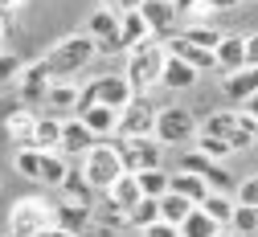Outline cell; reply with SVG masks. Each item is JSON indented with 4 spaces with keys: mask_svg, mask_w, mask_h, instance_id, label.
Listing matches in <instances>:
<instances>
[{
    "mask_svg": "<svg viewBox=\"0 0 258 237\" xmlns=\"http://www.w3.org/2000/svg\"><path fill=\"white\" fill-rule=\"evenodd\" d=\"M53 225V205H45L41 196H25L9 213V237H37L41 229Z\"/></svg>",
    "mask_w": 258,
    "mask_h": 237,
    "instance_id": "4",
    "label": "cell"
},
{
    "mask_svg": "<svg viewBox=\"0 0 258 237\" xmlns=\"http://www.w3.org/2000/svg\"><path fill=\"white\" fill-rule=\"evenodd\" d=\"M49 65H45V57H37V61H29L25 70H21V78H17V94H21V103L25 107H37L41 98H45V90H49Z\"/></svg>",
    "mask_w": 258,
    "mask_h": 237,
    "instance_id": "10",
    "label": "cell"
},
{
    "mask_svg": "<svg viewBox=\"0 0 258 237\" xmlns=\"http://www.w3.org/2000/svg\"><path fill=\"white\" fill-rule=\"evenodd\" d=\"M57 139H61V119L37 115V119H33V143H29V147H37V151H57Z\"/></svg>",
    "mask_w": 258,
    "mask_h": 237,
    "instance_id": "22",
    "label": "cell"
},
{
    "mask_svg": "<svg viewBox=\"0 0 258 237\" xmlns=\"http://www.w3.org/2000/svg\"><path fill=\"white\" fill-rule=\"evenodd\" d=\"M140 5L144 0H115V13L123 17V13H140Z\"/></svg>",
    "mask_w": 258,
    "mask_h": 237,
    "instance_id": "43",
    "label": "cell"
},
{
    "mask_svg": "<svg viewBox=\"0 0 258 237\" xmlns=\"http://www.w3.org/2000/svg\"><path fill=\"white\" fill-rule=\"evenodd\" d=\"M37 237H74V233H61V229H53V225H49V229H41Z\"/></svg>",
    "mask_w": 258,
    "mask_h": 237,
    "instance_id": "44",
    "label": "cell"
},
{
    "mask_svg": "<svg viewBox=\"0 0 258 237\" xmlns=\"http://www.w3.org/2000/svg\"><path fill=\"white\" fill-rule=\"evenodd\" d=\"M90 86H94V103L107 107V111H115V115H119V111L136 98V94H132V86L123 82V74H103V78H94Z\"/></svg>",
    "mask_w": 258,
    "mask_h": 237,
    "instance_id": "11",
    "label": "cell"
},
{
    "mask_svg": "<svg viewBox=\"0 0 258 237\" xmlns=\"http://www.w3.org/2000/svg\"><path fill=\"white\" fill-rule=\"evenodd\" d=\"M197 209H201L217 229H225V225H230V217H234V196H225V192H209Z\"/></svg>",
    "mask_w": 258,
    "mask_h": 237,
    "instance_id": "26",
    "label": "cell"
},
{
    "mask_svg": "<svg viewBox=\"0 0 258 237\" xmlns=\"http://www.w3.org/2000/svg\"><path fill=\"white\" fill-rule=\"evenodd\" d=\"M213 61H217V70H225V74H234V70H242V37H221L217 41V49H213Z\"/></svg>",
    "mask_w": 258,
    "mask_h": 237,
    "instance_id": "27",
    "label": "cell"
},
{
    "mask_svg": "<svg viewBox=\"0 0 258 237\" xmlns=\"http://www.w3.org/2000/svg\"><path fill=\"white\" fill-rule=\"evenodd\" d=\"M90 225H103L107 233H119V229H127V213L103 196V200H94V209H90Z\"/></svg>",
    "mask_w": 258,
    "mask_h": 237,
    "instance_id": "25",
    "label": "cell"
},
{
    "mask_svg": "<svg viewBox=\"0 0 258 237\" xmlns=\"http://www.w3.org/2000/svg\"><path fill=\"white\" fill-rule=\"evenodd\" d=\"M140 17L148 21V29H152V33H168V29H172V21H176L180 13H176L172 0H144V5H140Z\"/></svg>",
    "mask_w": 258,
    "mask_h": 237,
    "instance_id": "17",
    "label": "cell"
},
{
    "mask_svg": "<svg viewBox=\"0 0 258 237\" xmlns=\"http://www.w3.org/2000/svg\"><path fill=\"white\" fill-rule=\"evenodd\" d=\"M230 229L234 237H258V209H242V205H234V217H230Z\"/></svg>",
    "mask_w": 258,
    "mask_h": 237,
    "instance_id": "31",
    "label": "cell"
},
{
    "mask_svg": "<svg viewBox=\"0 0 258 237\" xmlns=\"http://www.w3.org/2000/svg\"><path fill=\"white\" fill-rule=\"evenodd\" d=\"M156 205H160V221H164V225H172V229H180V221L192 213V205H188L184 196H176V192H164V196L156 200Z\"/></svg>",
    "mask_w": 258,
    "mask_h": 237,
    "instance_id": "28",
    "label": "cell"
},
{
    "mask_svg": "<svg viewBox=\"0 0 258 237\" xmlns=\"http://www.w3.org/2000/svg\"><path fill=\"white\" fill-rule=\"evenodd\" d=\"M144 41H152V29L140 13H123L119 17V45L123 49H140Z\"/></svg>",
    "mask_w": 258,
    "mask_h": 237,
    "instance_id": "19",
    "label": "cell"
},
{
    "mask_svg": "<svg viewBox=\"0 0 258 237\" xmlns=\"http://www.w3.org/2000/svg\"><path fill=\"white\" fill-rule=\"evenodd\" d=\"M160 221V205H156V200H148V196H140V205L132 209V213H127V229H148V225H156Z\"/></svg>",
    "mask_w": 258,
    "mask_h": 237,
    "instance_id": "33",
    "label": "cell"
},
{
    "mask_svg": "<svg viewBox=\"0 0 258 237\" xmlns=\"http://www.w3.org/2000/svg\"><path fill=\"white\" fill-rule=\"evenodd\" d=\"M160 65H164V45H160V41H144L140 49L127 53L123 82L132 86V94H136V98H144V90L160 86Z\"/></svg>",
    "mask_w": 258,
    "mask_h": 237,
    "instance_id": "3",
    "label": "cell"
},
{
    "mask_svg": "<svg viewBox=\"0 0 258 237\" xmlns=\"http://www.w3.org/2000/svg\"><path fill=\"white\" fill-rule=\"evenodd\" d=\"M53 229L82 237V233L90 229V209H82V205H70V200H61V205H53Z\"/></svg>",
    "mask_w": 258,
    "mask_h": 237,
    "instance_id": "16",
    "label": "cell"
},
{
    "mask_svg": "<svg viewBox=\"0 0 258 237\" xmlns=\"http://www.w3.org/2000/svg\"><path fill=\"white\" fill-rule=\"evenodd\" d=\"M57 188H61V200H70V205H82V209H94V196H99V192H94L78 172H66V180H61Z\"/></svg>",
    "mask_w": 258,
    "mask_h": 237,
    "instance_id": "24",
    "label": "cell"
},
{
    "mask_svg": "<svg viewBox=\"0 0 258 237\" xmlns=\"http://www.w3.org/2000/svg\"><path fill=\"white\" fill-rule=\"evenodd\" d=\"M41 103L49 107L53 119H61V115L74 119V111H78V82H49V90H45Z\"/></svg>",
    "mask_w": 258,
    "mask_h": 237,
    "instance_id": "14",
    "label": "cell"
},
{
    "mask_svg": "<svg viewBox=\"0 0 258 237\" xmlns=\"http://www.w3.org/2000/svg\"><path fill=\"white\" fill-rule=\"evenodd\" d=\"M242 107H246V115H254V119H258V94L250 98V103H242Z\"/></svg>",
    "mask_w": 258,
    "mask_h": 237,
    "instance_id": "45",
    "label": "cell"
},
{
    "mask_svg": "<svg viewBox=\"0 0 258 237\" xmlns=\"http://www.w3.org/2000/svg\"><path fill=\"white\" fill-rule=\"evenodd\" d=\"M213 237H234V233H230V229H217V233H213Z\"/></svg>",
    "mask_w": 258,
    "mask_h": 237,
    "instance_id": "49",
    "label": "cell"
},
{
    "mask_svg": "<svg viewBox=\"0 0 258 237\" xmlns=\"http://www.w3.org/2000/svg\"><path fill=\"white\" fill-rule=\"evenodd\" d=\"M234 205H242V209H258V176L238 180V200H234Z\"/></svg>",
    "mask_w": 258,
    "mask_h": 237,
    "instance_id": "38",
    "label": "cell"
},
{
    "mask_svg": "<svg viewBox=\"0 0 258 237\" xmlns=\"http://www.w3.org/2000/svg\"><path fill=\"white\" fill-rule=\"evenodd\" d=\"M5 237H9V233H5Z\"/></svg>",
    "mask_w": 258,
    "mask_h": 237,
    "instance_id": "50",
    "label": "cell"
},
{
    "mask_svg": "<svg viewBox=\"0 0 258 237\" xmlns=\"http://www.w3.org/2000/svg\"><path fill=\"white\" fill-rule=\"evenodd\" d=\"M0 9H5V13H13V9H21V0H0Z\"/></svg>",
    "mask_w": 258,
    "mask_h": 237,
    "instance_id": "47",
    "label": "cell"
},
{
    "mask_svg": "<svg viewBox=\"0 0 258 237\" xmlns=\"http://www.w3.org/2000/svg\"><path fill=\"white\" fill-rule=\"evenodd\" d=\"M180 172H184V176H197L209 192H225V196H230V188H234V176L225 172L221 164L205 160L201 151H184V155H180Z\"/></svg>",
    "mask_w": 258,
    "mask_h": 237,
    "instance_id": "6",
    "label": "cell"
},
{
    "mask_svg": "<svg viewBox=\"0 0 258 237\" xmlns=\"http://www.w3.org/2000/svg\"><path fill=\"white\" fill-rule=\"evenodd\" d=\"M66 172H70V164H66V155H57V151H41V172H37V180L41 184H61L66 180Z\"/></svg>",
    "mask_w": 258,
    "mask_h": 237,
    "instance_id": "29",
    "label": "cell"
},
{
    "mask_svg": "<svg viewBox=\"0 0 258 237\" xmlns=\"http://www.w3.org/2000/svg\"><path fill=\"white\" fill-rule=\"evenodd\" d=\"M164 53L168 57H176V61H184V65H192V70H217V61H213V53H205V49H197V45H188L180 33H172V37L164 41Z\"/></svg>",
    "mask_w": 258,
    "mask_h": 237,
    "instance_id": "12",
    "label": "cell"
},
{
    "mask_svg": "<svg viewBox=\"0 0 258 237\" xmlns=\"http://www.w3.org/2000/svg\"><path fill=\"white\" fill-rule=\"evenodd\" d=\"M103 196L111 200V205H119L123 213H132V209L140 205V184H136V176H132V172H123V176H119Z\"/></svg>",
    "mask_w": 258,
    "mask_h": 237,
    "instance_id": "21",
    "label": "cell"
},
{
    "mask_svg": "<svg viewBox=\"0 0 258 237\" xmlns=\"http://www.w3.org/2000/svg\"><path fill=\"white\" fill-rule=\"evenodd\" d=\"M86 37L94 41L99 53H123V45H119V13L94 9V17L86 21Z\"/></svg>",
    "mask_w": 258,
    "mask_h": 237,
    "instance_id": "9",
    "label": "cell"
},
{
    "mask_svg": "<svg viewBox=\"0 0 258 237\" xmlns=\"http://www.w3.org/2000/svg\"><path fill=\"white\" fill-rule=\"evenodd\" d=\"M5 33H9V13L0 9V41H5Z\"/></svg>",
    "mask_w": 258,
    "mask_h": 237,
    "instance_id": "46",
    "label": "cell"
},
{
    "mask_svg": "<svg viewBox=\"0 0 258 237\" xmlns=\"http://www.w3.org/2000/svg\"><path fill=\"white\" fill-rule=\"evenodd\" d=\"M13 168H17L25 180H37V172H41V151H37V147H21V151L13 155Z\"/></svg>",
    "mask_w": 258,
    "mask_h": 237,
    "instance_id": "36",
    "label": "cell"
},
{
    "mask_svg": "<svg viewBox=\"0 0 258 237\" xmlns=\"http://www.w3.org/2000/svg\"><path fill=\"white\" fill-rule=\"evenodd\" d=\"M176 233H180V237H213V233H217V225H213L201 209H192V213L180 221V229H176Z\"/></svg>",
    "mask_w": 258,
    "mask_h": 237,
    "instance_id": "34",
    "label": "cell"
},
{
    "mask_svg": "<svg viewBox=\"0 0 258 237\" xmlns=\"http://www.w3.org/2000/svg\"><path fill=\"white\" fill-rule=\"evenodd\" d=\"M94 192H107L119 176H123V160H119V143H111V139H99L86 155H82V172H78Z\"/></svg>",
    "mask_w": 258,
    "mask_h": 237,
    "instance_id": "2",
    "label": "cell"
},
{
    "mask_svg": "<svg viewBox=\"0 0 258 237\" xmlns=\"http://www.w3.org/2000/svg\"><path fill=\"white\" fill-rule=\"evenodd\" d=\"M78 123H82V127L94 135V139H111V135H115V127H119V115L94 103L90 111H82V115H78Z\"/></svg>",
    "mask_w": 258,
    "mask_h": 237,
    "instance_id": "18",
    "label": "cell"
},
{
    "mask_svg": "<svg viewBox=\"0 0 258 237\" xmlns=\"http://www.w3.org/2000/svg\"><path fill=\"white\" fill-rule=\"evenodd\" d=\"M197 135V119H192L188 107H164L156 111V127H152V139L164 147V143H184Z\"/></svg>",
    "mask_w": 258,
    "mask_h": 237,
    "instance_id": "5",
    "label": "cell"
},
{
    "mask_svg": "<svg viewBox=\"0 0 258 237\" xmlns=\"http://www.w3.org/2000/svg\"><path fill=\"white\" fill-rule=\"evenodd\" d=\"M21 70H25V61H21L17 53H9V49H0V86L17 82V78H21Z\"/></svg>",
    "mask_w": 258,
    "mask_h": 237,
    "instance_id": "37",
    "label": "cell"
},
{
    "mask_svg": "<svg viewBox=\"0 0 258 237\" xmlns=\"http://www.w3.org/2000/svg\"><path fill=\"white\" fill-rule=\"evenodd\" d=\"M234 127H242L246 135H254V139H258V119H254V115H246V111H234Z\"/></svg>",
    "mask_w": 258,
    "mask_h": 237,
    "instance_id": "41",
    "label": "cell"
},
{
    "mask_svg": "<svg viewBox=\"0 0 258 237\" xmlns=\"http://www.w3.org/2000/svg\"><path fill=\"white\" fill-rule=\"evenodd\" d=\"M192 82H197V70L164 53V65H160V86H168V90H188Z\"/></svg>",
    "mask_w": 258,
    "mask_h": 237,
    "instance_id": "20",
    "label": "cell"
},
{
    "mask_svg": "<svg viewBox=\"0 0 258 237\" xmlns=\"http://www.w3.org/2000/svg\"><path fill=\"white\" fill-rule=\"evenodd\" d=\"M201 135H213V139H230L234 135V111H213L201 127Z\"/></svg>",
    "mask_w": 258,
    "mask_h": 237,
    "instance_id": "35",
    "label": "cell"
},
{
    "mask_svg": "<svg viewBox=\"0 0 258 237\" xmlns=\"http://www.w3.org/2000/svg\"><path fill=\"white\" fill-rule=\"evenodd\" d=\"M197 9L201 13H230V9H238V0H197Z\"/></svg>",
    "mask_w": 258,
    "mask_h": 237,
    "instance_id": "40",
    "label": "cell"
},
{
    "mask_svg": "<svg viewBox=\"0 0 258 237\" xmlns=\"http://www.w3.org/2000/svg\"><path fill=\"white\" fill-rule=\"evenodd\" d=\"M180 37L188 41V45H197V49H205V53H213L217 49V41L225 37V33H217V29H209V25H188Z\"/></svg>",
    "mask_w": 258,
    "mask_h": 237,
    "instance_id": "32",
    "label": "cell"
},
{
    "mask_svg": "<svg viewBox=\"0 0 258 237\" xmlns=\"http://www.w3.org/2000/svg\"><path fill=\"white\" fill-rule=\"evenodd\" d=\"M242 61H246V65H258V33L242 37Z\"/></svg>",
    "mask_w": 258,
    "mask_h": 237,
    "instance_id": "39",
    "label": "cell"
},
{
    "mask_svg": "<svg viewBox=\"0 0 258 237\" xmlns=\"http://www.w3.org/2000/svg\"><path fill=\"white\" fill-rule=\"evenodd\" d=\"M119 160H123V172H152V168H164V147H160L152 135L148 139H119Z\"/></svg>",
    "mask_w": 258,
    "mask_h": 237,
    "instance_id": "7",
    "label": "cell"
},
{
    "mask_svg": "<svg viewBox=\"0 0 258 237\" xmlns=\"http://www.w3.org/2000/svg\"><path fill=\"white\" fill-rule=\"evenodd\" d=\"M94 41L86 37V33H70V37H61L49 53H45V65H49V78L53 82H70L78 70H86V65L94 61Z\"/></svg>",
    "mask_w": 258,
    "mask_h": 237,
    "instance_id": "1",
    "label": "cell"
},
{
    "mask_svg": "<svg viewBox=\"0 0 258 237\" xmlns=\"http://www.w3.org/2000/svg\"><path fill=\"white\" fill-rule=\"evenodd\" d=\"M33 119H37V115L29 111V107H21L17 115H9V119H5V135L17 143V151L33 143Z\"/></svg>",
    "mask_w": 258,
    "mask_h": 237,
    "instance_id": "23",
    "label": "cell"
},
{
    "mask_svg": "<svg viewBox=\"0 0 258 237\" xmlns=\"http://www.w3.org/2000/svg\"><path fill=\"white\" fill-rule=\"evenodd\" d=\"M94 143V135L78 123V119H61V139H57V155H86Z\"/></svg>",
    "mask_w": 258,
    "mask_h": 237,
    "instance_id": "13",
    "label": "cell"
},
{
    "mask_svg": "<svg viewBox=\"0 0 258 237\" xmlns=\"http://www.w3.org/2000/svg\"><path fill=\"white\" fill-rule=\"evenodd\" d=\"M99 9H107V13H115V0H99Z\"/></svg>",
    "mask_w": 258,
    "mask_h": 237,
    "instance_id": "48",
    "label": "cell"
},
{
    "mask_svg": "<svg viewBox=\"0 0 258 237\" xmlns=\"http://www.w3.org/2000/svg\"><path fill=\"white\" fill-rule=\"evenodd\" d=\"M152 127H156V107L148 103V98H132V103L119 111V127H115V135H119L123 143H127V139H148Z\"/></svg>",
    "mask_w": 258,
    "mask_h": 237,
    "instance_id": "8",
    "label": "cell"
},
{
    "mask_svg": "<svg viewBox=\"0 0 258 237\" xmlns=\"http://www.w3.org/2000/svg\"><path fill=\"white\" fill-rule=\"evenodd\" d=\"M144 237H180V233H176L172 225H164V221H156V225H148V229H144Z\"/></svg>",
    "mask_w": 258,
    "mask_h": 237,
    "instance_id": "42",
    "label": "cell"
},
{
    "mask_svg": "<svg viewBox=\"0 0 258 237\" xmlns=\"http://www.w3.org/2000/svg\"><path fill=\"white\" fill-rule=\"evenodd\" d=\"M136 184H140V196L160 200V196L168 192V172H164V168H152V172H136Z\"/></svg>",
    "mask_w": 258,
    "mask_h": 237,
    "instance_id": "30",
    "label": "cell"
},
{
    "mask_svg": "<svg viewBox=\"0 0 258 237\" xmlns=\"http://www.w3.org/2000/svg\"><path fill=\"white\" fill-rule=\"evenodd\" d=\"M221 90H225V98H234V103H250L258 94V65H242V70L225 74Z\"/></svg>",
    "mask_w": 258,
    "mask_h": 237,
    "instance_id": "15",
    "label": "cell"
}]
</instances>
